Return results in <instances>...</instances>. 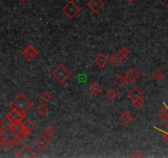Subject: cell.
I'll list each match as a JSON object with an SVG mask.
<instances>
[{"label":"cell","instance_id":"cell-20","mask_svg":"<svg viewBox=\"0 0 168 158\" xmlns=\"http://www.w3.org/2000/svg\"><path fill=\"white\" fill-rule=\"evenodd\" d=\"M162 103L165 106L166 108H161V109L158 110V115L159 116L161 117L162 119H164V118H166V117L168 115V106L166 105L165 102H162Z\"/></svg>","mask_w":168,"mask_h":158},{"label":"cell","instance_id":"cell-18","mask_svg":"<svg viewBox=\"0 0 168 158\" xmlns=\"http://www.w3.org/2000/svg\"><path fill=\"white\" fill-rule=\"evenodd\" d=\"M24 129V125H23L22 122H17L13 124V127L11 129V131L13 132L14 135H16L17 133H21V131Z\"/></svg>","mask_w":168,"mask_h":158},{"label":"cell","instance_id":"cell-24","mask_svg":"<svg viewBox=\"0 0 168 158\" xmlns=\"http://www.w3.org/2000/svg\"><path fill=\"white\" fill-rule=\"evenodd\" d=\"M132 102H133L135 107L137 108V109H140V108L144 105V100H143V97H142V98H139V99H137V100H134Z\"/></svg>","mask_w":168,"mask_h":158},{"label":"cell","instance_id":"cell-13","mask_svg":"<svg viewBox=\"0 0 168 158\" xmlns=\"http://www.w3.org/2000/svg\"><path fill=\"white\" fill-rule=\"evenodd\" d=\"M89 93L91 94L92 96H98V94L101 93L102 91V87H100V85L97 82H94V83L89 87Z\"/></svg>","mask_w":168,"mask_h":158},{"label":"cell","instance_id":"cell-3","mask_svg":"<svg viewBox=\"0 0 168 158\" xmlns=\"http://www.w3.org/2000/svg\"><path fill=\"white\" fill-rule=\"evenodd\" d=\"M62 12L69 19H73V18L80 12V8L78 7V5H76L74 1H69V2L62 8Z\"/></svg>","mask_w":168,"mask_h":158},{"label":"cell","instance_id":"cell-28","mask_svg":"<svg viewBox=\"0 0 168 158\" xmlns=\"http://www.w3.org/2000/svg\"><path fill=\"white\" fill-rule=\"evenodd\" d=\"M31 132H30V131H28L27 129H25V128L21 131V133H17L16 135L18 136V137H20V138H22V139H24L25 138H26L27 136L30 135V133Z\"/></svg>","mask_w":168,"mask_h":158},{"label":"cell","instance_id":"cell-15","mask_svg":"<svg viewBox=\"0 0 168 158\" xmlns=\"http://www.w3.org/2000/svg\"><path fill=\"white\" fill-rule=\"evenodd\" d=\"M111 62L115 65V66H120V64L123 62L124 60V58L120 55V53L118 52V53H115L114 55H112L111 57Z\"/></svg>","mask_w":168,"mask_h":158},{"label":"cell","instance_id":"cell-33","mask_svg":"<svg viewBox=\"0 0 168 158\" xmlns=\"http://www.w3.org/2000/svg\"><path fill=\"white\" fill-rule=\"evenodd\" d=\"M158 129L160 130V131H162V132L164 133V137H163V138H164V139H165L166 141L168 142V131L167 132H165V131H162V129Z\"/></svg>","mask_w":168,"mask_h":158},{"label":"cell","instance_id":"cell-30","mask_svg":"<svg viewBox=\"0 0 168 158\" xmlns=\"http://www.w3.org/2000/svg\"><path fill=\"white\" fill-rule=\"evenodd\" d=\"M132 157L133 158H143L144 157V156L142 154V152H140V151H136V152H135L133 155H132Z\"/></svg>","mask_w":168,"mask_h":158},{"label":"cell","instance_id":"cell-21","mask_svg":"<svg viewBox=\"0 0 168 158\" xmlns=\"http://www.w3.org/2000/svg\"><path fill=\"white\" fill-rule=\"evenodd\" d=\"M2 148H3L5 151H9L10 149L12 148V147L13 146V142H12V140H10L8 139H6V140L2 143Z\"/></svg>","mask_w":168,"mask_h":158},{"label":"cell","instance_id":"cell-38","mask_svg":"<svg viewBox=\"0 0 168 158\" xmlns=\"http://www.w3.org/2000/svg\"><path fill=\"white\" fill-rule=\"evenodd\" d=\"M0 27H1V26H0Z\"/></svg>","mask_w":168,"mask_h":158},{"label":"cell","instance_id":"cell-31","mask_svg":"<svg viewBox=\"0 0 168 158\" xmlns=\"http://www.w3.org/2000/svg\"><path fill=\"white\" fill-rule=\"evenodd\" d=\"M6 136L4 135V133H3V134H1V135H0V146L2 145V143H3V142H4V141H5V140H6Z\"/></svg>","mask_w":168,"mask_h":158},{"label":"cell","instance_id":"cell-7","mask_svg":"<svg viewBox=\"0 0 168 158\" xmlns=\"http://www.w3.org/2000/svg\"><path fill=\"white\" fill-rule=\"evenodd\" d=\"M87 6L94 13H98L104 6V3L102 0H89Z\"/></svg>","mask_w":168,"mask_h":158},{"label":"cell","instance_id":"cell-25","mask_svg":"<svg viewBox=\"0 0 168 158\" xmlns=\"http://www.w3.org/2000/svg\"><path fill=\"white\" fill-rule=\"evenodd\" d=\"M40 98H41V100L44 101V102H48V100H50L51 99V95L49 94V92L48 91H44L43 93L41 94V96H40Z\"/></svg>","mask_w":168,"mask_h":158},{"label":"cell","instance_id":"cell-19","mask_svg":"<svg viewBox=\"0 0 168 158\" xmlns=\"http://www.w3.org/2000/svg\"><path fill=\"white\" fill-rule=\"evenodd\" d=\"M23 125H24V128L25 129H27L30 132H32L35 129V124L30 120H29V119H25V121L23 122Z\"/></svg>","mask_w":168,"mask_h":158},{"label":"cell","instance_id":"cell-11","mask_svg":"<svg viewBox=\"0 0 168 158\" xmlns=\"http://www.w3.org/2000/svg\"><path fill=\"white\" fill-rule=\"evenodd\" d=\"M13 124H14V122L11 119V118H10V117L8 116V115H7L6 117H4V118L1 120L0 126H1L4 130H10V129H12Z\"/></svg>","mask_w":168,"mask_h":158},{"label":"cell","instance_id":"cell-17","mask_svg":"<svg viewBox=\"0 0 168 158\" xmlns=\"http://www.w3.org/2000/svg\"><path fill=\"white\" fill-rule=\"evenodd\" d=\"M35 110H36V112H37L39 115L44 116L46 114H48L49 109H48V107L47 106L45 103H41L39 104L38 106L36 107Z\"/></svg>","mask_w":168,"mask_h":158},{"label":"cell","instance_id":"cell-35","mask_svg":"<svg viewBox=\"0 0 168 158\" xmlns=\"http://www.w3.org/2000/svg\"><path fill=\"white\" fill-rule=\"evenodd\" d=\"M18 1H19V2H21L22 3H25V2H26L27 0H18Z\"/></svg>","mask_w":168,"mask_h":158},{"label":"cell","instance_id":"cell-8","mask_svg":"<svg viewBox=\"0 0 168 158\" xmlns=\"http://www.w3.org/2000/svg\"><path fill=\"white\" fill-rule=\"evenodd\" d=\"M125 76L126 77L127 80H128L129 82L134 83L135 82H136V81L139 79V78H140V73H139V72L137 71L135 68H131L126 72V73Z\"/></svg>","mask_w":168,"mask_h":158},{"label":"cell","instance_id":"cell-10","mask_svg":"<svg viewBox=\"0 0 168 158\" xmlns=\"http://www.w3.org/2000/svg\"><path fill=\"white\" fill-rule=\"evenodd\" d=\"M127 97H128V98H129L130 100L134 101V100H137V99H139V98H142V97H143V94L142 93V91H141L139 88L134 87L132 90L129 91Z\"/></svg>","mask_w":168,"mask_h":158},{"label":"cell","instance_id":"cell-6","mask_svg":"<svg viewBox=\"0 0 168 158\" xmlns=\"http://www.w3.org/2000/svg\"><path fill=\"white\" fill-rule=\"evenodd\" d=\"M22 55L28 61H32V60H34L35 57L38 55V52L35 49V47H33L32 45H28V46L23 50Z\"/></svg>","mask_w":168,"mask_h":158},{"label":"cell","instance_id":"cell-23","mask_svg":"<svg viewBox=\"0 0 168 158\" xmlns=\"http://www.w3.org/2000/svg\"><path fill=\"white\" fill-rule=\"evenodd\" d=\"M152 77L154 78V80L159 82V81H161L162 78H164V73H163L161 70H157V71H155L153 73Z\"/></svg>","mask_w":168,"mask_h":158},{"label":"cell","instance_id":"cell-32","mask_svg":"<svg viewBox=\"0 0 168 158\" xmlns=\"http://www.w3.org/2000/svg\"><path fill=\"white\" fill-rule=\"evenodd\" d=\"M162 124L168 129V115L166 117V118H164V119H162Z\"/></svg>","mask_w":168,"mask_h":158},{"label":"cell","instance_id":"cell-2","mask_svg":"<svg viewBox=\"0 0 168 158\" xmlns=\"http://www.w3.org/2000/svg\"><path fill=\"white\" fill-rule=\"evenodd\" d=\"M71 74V73L70 70L62 64L57 65V68L52 72L53 77L60 83H63L65 81L67 80V78L70 77Z\"/></svg>","mask_w":168,"mask_h":158},{"label":"cell","instance_id":"cell-37","mask_svg":"<svg viewBox=\"0 0 168 158\" xmlns=\"http://www.w3.org/2000/svg\"><path fill=\"white\" fill-rule=\"evenodd\" d=\"M167 9H168V3H167Z\"/></svg>","mask_w":168,"mask_h":158},{"label":"cell","instance_id":"cell-36","mask_svg":"<svg viewBox=\"0 0 168 158\" xmlns=\"http://www.w3.org/2000/svg\"><path fill=\"white\" fill-rule=\"evenodd\" d=\"M127 1H128V2H130V3H131V2H133L134 0H127Z\"/></svg>","mask_w":168,"mask_h":158},{"label":"cell","instance_id":"cell-34","mask_svg":"<svg viewBox=\"0 0 168 158\" xmlns=\"http://www.w3.org/2000/svg\"><path fill=\"white\" fill-rule=\"evenodd\" d=\"M3 133H4V129L0 126V135H1V134H3Z\"/></svg>","mask_w":168,"mask_h":158},{"label":"cell","instance_id":"cell-12","mask_svg":"<svg viewBox=\"0 0 168 158\" xmlns=\"http://www.w3.org/2000/svg\"><path fill=\"white\" fill-rule=\"evenodd\" d=\"M8 116L11 118V119H12L14 123L22 122V119L25 118V116H23L22 115H21V114H20L17 110H15V109H13V110L8 114Z\"/></svg>","mask_w":168,"mask_h":158},{"label":"cell","instance_id":"cell-16","mask_svg":"<svg viewBox=\"0 0 168 158\" xmlns=\"http://www.w3.org/2000/svg\"><path fill=\"white\" fill-rule=\"evenodd\" d=\"M115 84L118 87H120V88H121V87H123L127 83V82H128V80H127V78L126 76H124V75L120 74L119 75V76H117V78H115Z\"/></svg>","mask_w":168,"mask_h":158},{"label":"cell","instance_id":"cell-14","mask_svg":"<svg viewBox=\"0 0 168 158\" xmlns=\"http://www.w3.org/2000/svg\"><path fill=\"white\" fill-rule=\"evenodd\" d=\"M119 119L121 122L123 123L124 124H128L131 122V120L133 119V116L130 115L128 111H124L121 113L120 116H119Z\"/></svg>","mask_w":168,"mask_h":158},{"label":"cell","instance_id":"cell-27","mask_svg":"<svg viewBox=\"0 0 168 158\" xmlns=\"http://www.w3.org/2000/svg\"><path fill=\"white\" fill-rule=\"evenodd\" d=\"M108 97L110 100H115L117 97V92L114 89H111V90L108 91Z\"/></svg>","mask_w":168,"mask_h":158},{"label":"cell","instance_id":"cell-26","mask_svg":"<svg viewBox=\"0 0 168 158\" xmlns=\"http://www.w3.org/2000/svg\"><path fill=\"white\" fill-rule=\"evenodd\" d=\"M119 53H120V55H121L124 58H126L127 56H129V55L130 54V49L127 48V47H122V48L120 49Z\"/></svg>","mask_w":168,"mask_h":158},{"label":"cell","instance_id":"cell-1","mask_svg":"<svg viewBox=\"0 0 168 158\" xmlns=\"http://www.w3.org/2000/svg\"><path fill=\"white\" fill-rule=\"evenodd\" d=\"M9 106L12 109H20L25 111V113H27V111L30 110L31 107L33 106V103L24 94L19 93L17 95V97H15L13 101L10 103Z\"/></svg>","mask_w":168,"mask_h":158},{"label":"cell","instance_id":"cell-29","mask_svg":"<svg viewBox=\"0 0 168 158\" xmlns=\"http://www.w3.org/2000/svg\"><path fill=\"white\" fill-rule=\"evenodd\" d=\"M11 140H12V142H13V146H18L20 143L22 142V139L20 138V137H18L17 135H15L13 139H11Z\"/></svg>","mask_w":168,"mask_h":158},{"label":"cell","instance_id":"cell-5","mask_svg":"<svg viewBox=\"0 0 168 158\" xmlns=\"http://www.w3.org/2000/svg\"><path fill=\"white\" fill-rule=\"evenodd\" d=\"M16 157L17 158H34L35 157V154L29 147L24 146L16 152Z\"/></svg>","mask_w":168,"mask_h":158},{"label":"cell","instance_id":"cell-9","mask_svg":"<svg viewBox=\"0 0 168 158\" xmlns=\"http://www.w3.org/2000/svg\"><path fill=\"white\" fill-rule=\"evenodd\" d=\"M110 61V59L108 58V57L106 55H104L103 53H100L98 56H96L94 58V62L95 64L98 65V67L100 68H104L106 65L108 64V62Z\"/></svg>","mask_w":168,"mask_h":158},{"label":"cell","instance_id":"cell-22","mask_svg":"<svg viewBox=\"0 0 168 158\" xmlns=\"http://www.w3.org/2000/svg\"><path fill=\"white\" fill-rule=\"evenodd\" d=\"M44 133H45V135L47 136V137H52V136H54L55 134L56 131H55V129L52 126L48 125L44 129Z\"/></svg>","mask_w":168,"mask_h":158},{"label":"cell","instance_id":"cell-4","mask_svg":"<svg viewBox=\"0 0 168 158\" xmlns=\"http://www.w3.org/2000/svg\"><path fill=\"white\" fill-rule=\"evenodd\" d=\"M34 144L39 150V151H45V149L48 148L49 144H50V141L48 140V138L44 134L39 135L35 139V141L34 142Z\"/></svg>","mask_w":168,"mask_h":158}]
</instances>
